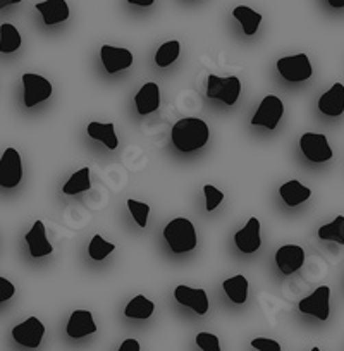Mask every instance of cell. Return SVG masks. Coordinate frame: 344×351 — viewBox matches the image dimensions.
I'll list each match as a JSON object with an SVG mask.
<instances>
[{
  "label": "cell",
  "mask_w": 344,
  "mask_h": 351,
  "mask_svg": "<svg viewBox=\"0 0 344 351\" xmlns=\"http://www.w3.org/2000/svg\"><path fill=\"white\" fill-rule=\"evenodd\" d=\"M208 136H210V130H208L207 123L198 117H184V119L177 121L171 131L174 147L184 154L205 147Z\"/></svg>",
  "instance_id": "1"
},
{
  "label": "cell",
  "mask_w": 344,
  "mask_h": 351,
  "mask_svg": "<svg viewBox=\"0 0 344 351\" xmlns=\"http://www.w3.org/2000/svg\"><path fill=\"white\" fill-rule=\"evenodd\" d=\"M164 238L174 253H186L197 248V231L190 219H172L164 229Z\"/></svg>",
  "instance_id": "2"
},
{
  "label": "cell",
  "mask_w": 344,
  "mask_h": 351,
  "mask_svg": "<svg viewBox=\"0 0 344 351\" xmlns=\"http://www.w3.org/2000/svg\"><path fill=\"white\" fill-rule=\"evenodd\" d=\"M241 93V80L238 76L221 77L210 74L208 76L207 97L212 100H221L225 106H234Z\"/></svg>",
  "instance_id": "3"
},
{
  "label": "cell",
  "mask_w": 344,
  "mask_h": 351,
  "mask_svg": "<svg viewBox=\"0 0 344 351\" xmlns=\"http://www.w3.org/2000/svg\"><path fill=\"white\" fill-rule=\"evenodd\" d=\"M278 71L284 80L291 83H299L312 77L313 69L306 53H296V56L282 57L278 60Z\"/></svg>",
  "instance_id": "4"
},
{
  "label": "cell",
  "mask_w": 344,
  "mask_h": 351,
  "mask_svg": "<svg viewBox=\"0 0 344 351\" xmlns=\"http://www.w3.org/2000/svg\"><path fill=\"white\" fill-rule=\"evenodd\" d=\"M23 86H25V100L26 107H35L38 104L45 102L52 97V84L47 77L40 76V74H23Z\"/></svg>",
  "instance_id": "5"
},
{
  "label": "cell",
  "mask_w": 344,
  "mask_h": 351,
  "mask_svg": "<svg viewBox=\"0 0 344 351\" xmlns=\"http://www.w3.org/2000/svg\"><path fill=\"white\" fill-rule=\"evenodd\" d=\"M282 114H284L282 100L275 95H267L260 102L258 109H256L251 124L253 126H264L267 130H275L279 121L282 119Z\"/></svg>",
  "instance_id": "6"
},
{
  "label": "cell",
  "mask_w": 344,
  "mask_h": 351,
  "mask_svg": "<svg viewBox=\"0 0 344 351\" xmlns=\"http://www.w3.org/2000/svg\"><path fill=\"white\" fill-rule=\"evenodd\" d=\"M23 180V162L21 155L16 148H8L0 158V186L16 188Z\"/></svg>",
  "instance_id": "7"
},
{
  "label": "cell",
  "mask_w": 344,
  "mask_h": 351,
  "mask_svg": "<svg viewBox=\"0 0 344 351\" xmlns=\"http://www.w3.org/2000/svg\"><path fill=\"white\" fill-rule=\"evenodd\" d=\"M299 148L310 162H327L332 158V148L325 134L305 133L299 138Z\"/></svg>",
  "instance_id": "8"
},
{
  "label": "cell",
  "mask_w": 344,
  "mask_h": 351,
  "mask_svg": "<svg viewBox=\"0 0 344 351\" xmlns=\"http://www.w3.org/2000/svg\"><path fill=\"white\" fill-rule=\"evenodd\" d=\"M43 336H45V326L36 317H29L12 329V337L16 343L26 348H38Z\"/></svg>",
  "instance_id": "9"
},
{
  "label": "cell",
  "mask_w": 344,
  "mask_h": 351,
  "mask_svg": "<svg viewBox=\"0 0 344 351\" xmlns=\"http://www.w3.org/2000/svg\"><path fill=\"white\" fill-rule=\"evenodd\" d=\"M330 288L329 286H320L310 296H306L305 300L298 303L299 312L308 313V315L317 317L319 320H327L330 313Z\"/></svg>",
  "instance_id": "10"
},
{
  "label": "cell",
  "mask_w": 344,
  "mask_h": 351,
  "mask_svg": "<svg viewBox=\"0 0 344 351\" xmlns=\"http://www.w3.org/2000/svg\"><path fill=\"white\" fill-rule=\"evenodd\" d=\"M174 298L181 305L195 310V313H198V315H205L208 312V306H210L207 291L200 288H190V286L181 285L174 289Z\"/></svg>",
  "instance_id": "11"
},
{
  "label": "cell",
  "mask_w": 344,
  "mask_h": 351,
  "mask_svg": "<svg viewBox=\"0 0 344 351\" xmlns=\"http://www.w3.org/2000/svg\"><path fill=\"white\" fill-rule=\"evenodd\" d=\"M275 263L284 276L299 271L305 263V250L298 245H284L275 253Z\"/></svg>",
  "instance_id": "12"
},
{
  "label": "cell",
  "mask_w": 344,
  "mask_h": 351,
  "mask_svg": "<svg viewBox=\"0 0 344 351\" xmlns=\"http://www.w3.org/2000/svg\"><path fill=\"white\" fill-rule=\"evenodd\" d=\"M234 243L241 253H255L262 246L260 238V221L256 217H251L243 229H239L234 234Z\"/></svg>",
  "instance_id": "13"
},
{
  "label": "cell",
  "mask_w": 344,
  "mask_h": 351,
  "mask_svg": "<svg viewBox=\"0 0 344 351\" xmlns=\"http://www.w3.org/2000/svg\"><path fill=\"white\" fill-rule=\"evenodd\" d=\"M100 59H102L107 73L110 74L117 73V71H124L130 66H133V53L127 49H119V47L103 45L100 49Z\"/></svg>",
  "instance_id": "14"
},
{
  "label": "cell",
  "mask_w": 344,
  "mask_h": 351,
  "mask_svg": "<svg viewBox=\"0 0 344 351\" xmlns=\"http://www.w3.org/2000/svg\"><path fill=\"white\" fill-rule=\"evenodd\" d=\"M66 332L73 339H81V337H86L90 334H95L97 324L93 320L92 312H88V310H74L69 317V322H67Z\"/></svg>",
  "instance_id": "15"
},
{
  "label": "cell",
  "mask_w": 344,
  "mask_h": 351,
  "mask_svg": "<svg viewBox=\"0 0 344 351\" xmlns=\"http://www.w3.org/2000/svg\"><path fill=\"white\" fill-rule=\"evenodd\" d=\"M26 243L29 246V253H32L33 258H42V256L50 255L53 252V246L50 245V241L47 239V231L45 224L42 221H36L33 224V228L29 229L28 234L25 236Z\"/></svg>",
  "instance_id": "16"
},
{
  "label": "cell",
  "mask_w": 344,
  "mask_h": 351,
  "mask_svg": "<svg viewBox=\"0 0 344 351\" xmlns=\"http://www.w3.org/2000/svg\"><path fill=\"white\" fill-rule=\"evenodd\" d=\"M319 110L323 116L337 117L344 112V84H332L329 92L323 93L319 100Z\"/></svg>",
  "instance_id": "17"
},
{
  "label": "cell",
  "mask_w": 344,
  "mask_h": 351,
  "mask_svg": "<svg viewBox=\"0 0 344 351\" xmlns=\"http://www.w3.org/2000/svg\"><path fill=\"white\" fill-rule=\"evenodd\" d=\"M134 104H136V109L141 116L155 112L160 107V88H158V84L153 81L145 83L134 97Z\"/></svg>",
  "instance_id": "18"
},
{
  "label": "cell",
  "mask_w": 344,
  "mask_h": 351,
  "mask_svg": "<svg viewBox=\"0 0 344 351\" xmlns=\"http://www.w3.org/2000/svg\"><path fill=\"white\" fill-rule=\"evenodd\" d=\"M35 8L36 11H40L47 26L59 25L69 18V5L66 0H45V2H38Z\"/></svg>",
  "instance_id": "19"
},
{
  "label": "cell",
  "mask_w": 344,
  "mask_h": 351,
  "mask_svg": "<svg viewBox=\"0 0 344 351\" xmlns=\"http://www.w3.org/2000/svg\"><path fill=\"white\" fill-rule=\"evenodd\" d=\"M86 133L90 134V138L97 141H102L109 150H116L119 147V138L116 134V126L114 123H99V121H93L86 128Z\"/></svg>",
  "instance_id": "20"
},
{
  "label": "cell",
  "mask_w": 344,
  "mask_h": 351,
  "mask_svg": "<svg viewBox=\"0 0 344 351\" xmlns=\"http://www.w3.org/2000/svg\"><path fill=\"white\" fill-rule=\"evenodd\" d=\"M279 195H281V198L284 200V204H288L289 207H296V205L303 204V202H306L312 197V190L303 186L299 181L293 180L279 188Z\"/></svg>",
  "instance_id": "21"
},
{
  "label": "cell",
  "mask_w": 344,
  "mask_h": 351,
  "mask_svg": "<svg viewBox=\"0 0 344 351\" xmlns=\"http://www.w3.org/2000/svg\"><path fill=\"white\" fill-rule=\"evenodd\" d=\"M222 288H224L229 300H232L238 305H243L246 302V298H248V279L241 274L225 279L222 282Z\"/></svg>",
  "instance_id": "22"
},
{
  "label": "cell",
  "mask_w": 344,
  "mask_h": 351,
  "mask_svg": "<svg viewBox=\"0 0 344 351\" xmlns=\"http://www.w3.org/2000/svg\"><path fill=\"white\" fill-rule=\"evenodd\" d=\"M232 16L241 23L243 32H245L246 36H253L258 29L262 23V14L260 12H255L253 9L246 8V5H238V8L232 11Z\"/></svg>",
  "instance_id": "23"
},
{
  "label": "cell",
  "mask_w": 344,
  "mask_h": 351,
  "mask_svg": "<svg viewBox=\"0 0 344 351\" xmlns=\"http://www.w3.org/2000/svg\"><path fill=\"white\" fill-rule=\"evenodd\" d=\"M155 312V303L150 302L147 296L138 295L136 298L131 300L126 305V310H124V315L130 317V319H150L151 313Z\"/></svg>",
  "instance_id": "24"
},
{
  "label": "cell",
  "mask_w": 344,
  "mask_h": 351,
  "mask_svg": "<svg viewBox=\"0 0 344 351\" xmlns=\"http://www.w3.org/2000/svg\"><path fill=\"white\" fill-rule=\"evenodd\" d=\"M92 190V181H90V167H83L71 176L67 183L62 186L64 195H77L83 191Z\"/></svg>",
  "instance_id": "25"
},
{
  "label": "cell",
  "mask_w": 344,
  "mask_h": 351,
  "mask_svg": "<svg viewBox=\"0 0 344 351\" xmlns=\"http://www.w3.org/2000/svg\"><path fill=\"white\" fill-rule=\"evenodd\" d=\"M23 38L19 35L18 28L11 23H4L0 25V52L2 53H12L21 47Z\"/></svg>",
  "instance_id": "26"
},
{
  "label": "cell",
  "mask_w": 344,
  "mask_h": 351,
  "mask_svg": "<svg viewBox=\"0 0 344 351\" xmlns=\"http://www.w3.org/2000/svg\"><path fill=\"white\" fill-rule=\"evenodd\" d=\"M319 238L322 241H334L337 245H344V217L337 215L332 222L323 224L319 229Z\"/></svg>",
  "instance_id": "27"
},
{
  "label": "cell",
  "mask_w": 344,
  "mask_h": 351,
  "mask_svg": "<svg viewBox=\"0 0 344 351\" xmlns=\"http://www.w3.org/2000/svg\"><path fill=\"white\" fill-rule=\"evenodd\" d=\"M180 52H181V43L177 42V40L165 42L164 45L158 47L157 53H155V64H157L158 67L171 66V64L180 57Z\"/></svg>",
  "instance_id": "28"
},
{
  "label": "cell",
  "mask_w": 344,
  "mask_h": 351,
  "mask_svg": "<svg viewBox=\"0 0 344 351\" xmlns=\"http://www.w3.org/2000/svg\"><path fill=\"white\" fill-rule=\"evenodd\" d=\"M114 250H116V245L106 241L100 234H95L88 245V255L92 256L93 260H103L107 258Z\"/></svg>",
  "instance_id": "29"
},
{
  "label": "cell",
  "mask_w": 344,
  "mask_h": 351,
  "mask_svg": "<svg viewBox=\"0 0 344 351\" xmlns=\"http://www.w3.org/2000/svg\"><path fill=\"white\" fill-rule=\"evenodd\" d=\"M126 204H127V208H130L131 215H133L134 221H136V224L143 229L147 228L148 214H150V205L143 204V202L133 200V198H130Z\"/></svg>",
  "instance_id": "30"
},
{
  "label": "cell",
  "mask_w": 344,
  "mask_h": 351,
  "mask_svg": "<svg viewBox=\"0 0 344 351\" xmlns=\"http://www.w3.org/2000/svg\"><path fill=\"white\" fill-rule=\"evenodd\" d=\"M204 193L205 200H207V212L215 210L222 204V200H224V193L221 190H217L215 186H212V184H205Z\"/></svg>",
  "instance_id": "31"
},
{
  "label": "cell",
  "mask_w": 344,
  "mask_h": 351,
  "mask_svg": "<svg viewBox=\"0 0 344 351\" xmlns=\"http://www.w3.org/2000/svg\"><path fill=\"white\" fill-rule=\"evenodd\" d=\"M197 344L201 351H221V343L215 334L200 332L197 336Z\"/></svg>",
  "instance_id": "32"
},
{
  "label": "cell",
  "mask_w": 344,
  "mask_h": 351,
  "mask_svg": "<svg viewBox=\"0 0 344 351\" xmlns=\"http://www.w3.org/2000/svg\"><path fill=\"white\" fill-rule=\"evenodd\" d=\"M251 346L258 351H282L281 344L269 337H255L251 341Z\"/></svg>",
  "instance_id": "33"
},
{
  "label": "cell",
  "mask_w": 344,
  "mask_h": 351,
  "mask_svg": "<svg viewBox=\"0 0 344 351\" xmlns=\"http://www.w3.org/2000/svg\"><path fill=\"white\" fill-rule=\"evenodd\" d=\"M14 293H16L14 285H12L9 279L0 278V303L11 300L12 296H14Z\"/></svg>",
  "instance_id": "34"
},
{
  "label": "cell",
  "mask_w": 344,
  "mask_h": 351,
  "mask_svg": "<svg viewBox=\"0 0 344 351\" xmlns=\"http://www.w3.org/2000/svg\"><path fill=\"white\" fill-rule=\"evenodd\" d=\"M140 350H141L140 343H138L136 339H133V337H130V339L123 341V344H121L117 351H140Z\"/></svg>",
  "instance_id": "35"
},
{
  "label": "cell",
  "mask_w": 344,
  "mask_h": 351,
  "mask_svg": "<svg viewBox=\"0 0 344 351\" xmlns=\"http://www.w3.org/2000/svg\"><path fill=\"white\" fill-rule=\"evenodd\" d=\"M130 4L133 5H141V8H148V5H151L155 2V0H127Z\"/></svg>",
  "instance_id": "36"
},
{
  "label": "cell",
  "mask_w": 344,
  "mask_h": 351,
  "mask_svg": "<svg viewBox=\"0 0 344 351\" xmlns=\"http://www.w3.org/2000/svg\"><path fill=\"white\" fill-rule=\"evenodd\" d=\"M19 2H23V0H0V9L8 8V5H14V4H19Z\"/></svg>",
  "instance_id": "37"
},
{
  "label": "cell",
  "mask_w": 344,
  "mask_h": 351,
  "mask_svg": "<svg viewBox=\"0 0 344 351\" xmlns=\"http://www.w3.org/2000/svg\"><path fill=\"white\" fill-rule=\"evenodd\" d=\"M327 2H329L330 8H334V9L344 8V0H327Z\"/></svg>",
  "instance_id": "38"
},
{
  "label": "cell",
  "mask_w": 344,
  "mask_h": 351,
  "mask_svg": "<svg viewBox=\"0 0 344 351\" xmlns=\"http://www.w3.org/2000/svg\"><path fill=\"white\" fill-rule=\"evenodd\" d=\"M312 351H320V350H319V348L315 346V348H312Z\"/></svg>",
  "instance_id": "39"
}]
</instances>
